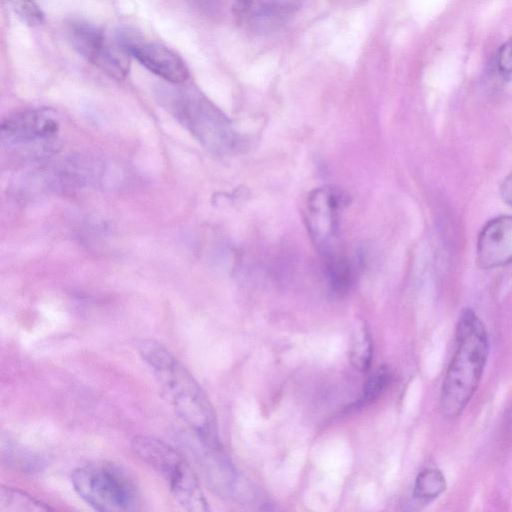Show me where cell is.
Returning <instances> with one entry per match:
<instances>
[{
    "mask_svg": "<svg viewBox=\"0 0 512 512\" xmlns=\"http://www.w3.org/2000/svg\"><path fill=\"white\" fill-rule=\"evenodd\" d=\"M181 85L161 87V104L209 151H232L238 140L229 119L199 91Z\"/></svg>",
    "mask_w": 512,
    "mask_h": 512,
    "instance_id": "3957f363",
    "label": "cell"
},
{
    "mask_svg": "<svg viewBox=\"0 0 512 512\" xmlns=\"http://www.w3.org/2000/svg\"><path fill=\"white\" fill-rule=\"evenodd\" d=\"M372 350V341L365 324H356L350 344V359L356 369L362 371L368 369Z\"/></svg>",
    "mask_w": 512,
    "mask_h": 512,
    "instance_id": "4fadbf2b",
    "label": "cell"
},
{
    "mask_svg": "<svg viewBox=\"0 0 512 512\" xmlns=\"http://www.w3.org/2000/svg\"><path fill=\"white\" fill-rule=\"evenodd\" d=\"M477 257L482 268L512 262V216L497 217L483 227L478 238Z\"/></svg>",
    "mask_w": 512,
    "mask_h": 512,
    "instance_id": "30bf717a",
    "label": "cell"
},
{
    "mask_svg": "<svg viewBox=\"0 0 512 512\" xmlns=\"http://www.w3.org/2000/svg\"><path fill=\"white\" fill-rule=\"evenodd\" d=\"M133 452L167 483L177 502L187 511H207L208 505L198 478L187 460L169 444L150 437L132 440Z\"/></svg>",
    "mask_w": 512,
    "mask_h": 512,
    "instance_id": "277c9868",
    "label": "cell"
},
{
    "mask_svg": "<svg viewBox=\"0 0 512 512\" xmlns=\"http://www.w3.org/2000/svg\"><path fill=\"white\" fill-rule=\"evenodd\" d=\"M52 510L45 503L11 487L0 488V512H34Z\"/></svg>",
    "mask_w": 512,
    "mask_h": 512,
    "instance_id": "8fae6325",
    "label": "cell"
},
{
    "mask_svg": "<svg viewBox=\"0 0 512 512\" xmlns=\"http://www.w3.org/2000/svg\"><path fill=\"white\" fill-rule=\"evenodd\" d=\"M343 204L345 196L333 187L318 188L308 198L307 227L324 263L345 257L338 228V213Z\"/></svg>",
    "mask_w": 512,
    "mask_h": 512,
    "instance_id": "52a82bcc",
    "label": "cell"
},
{
    "mask_svg": "<svg viewBox=\"0 0 512 512\" xmlns=\"http://www.w3.org/2000/svg\"><path fill=\"white\" fill-rule=\"evenodd\" d=\"M71 482L78 496L97 511L136 509V486L130 476L115 464L95 463L79 467L73 471Z\"/></svg>",
    "mask_w": 512,
    "mask_h": 512,
    "instance_id": "5b68a950",
    "label": "cell"
},
{
    "mask_svg": "<svg viewBox=\"0 0 512 512\" xmlns=\"http://www.w3.org/2000/svg\"><path fill=\"white\" fill-rule=\"evenodd\" d=\"M130 51L143 67L170 84H184L189 79L184 60L162 44L133 42Z\"/></svg>",
    "mask_w": 512,
    "mask_h": 512,
    "instance_id": "9c48e42d",
    "label": "cell"
},
{
    "mask_svg": "<svg viewBox=\"0 0 512 512\" xmlns=\"http://www.w3.org/2000/svg\"><path fill=\"white\" fill-rule=\"evenodd\" d=\"M456 349L440 392V410L446 419L461 415L477 391L489 355V335L485 324L469 308L456 325Z\"/></svg>",
    "mask_w": 512,
    "mask_h": 512,
    "instance_id": "7a4b0ae2",
    "label": "cell"
},
{
    "mask_svg": "<svg viewBox=\"0 0 512 512\" xmlns=\"http://www.w3.org/2000/svg\"><path fill=\"white\" fill-rule=\"evenodd\" d=\"M164 399L206 448H220L210 401L187 368L162 344L151 339L138 344Z\"/></svg>",
    "mask_w": 512,
    "mask_h": 512,
    "instance_id": "6da1fadb",
    "label": "cell"
},
{
    "mask_svg": "<svg viewBox=\"0 0 512 512\" xmlns=\"http://www.w3.org/2000/svg\"><path fill=\"white\" fill-rule=\"evenodd\" d=\"M443 473L435 468L421 471L415 481L414 496L420 501L429 502L439 497L446 489Z\"/></svg>",
    "mask_w": 512,
    "mask_h": 512,
    "instance_id": "7c38bea8",
    "label": "cell"
},
{
    "mask_svg": "<svg viewBox=\"0 0 512 512\" xmlns=\"http://www.w3.org/2000/svg\"><path fill=\"white\" fill-rule=\"evenodd\" d=\"M3 1L23 24L35 27L44 22V13L34 0Z\"/></svg>",
    "mask_w": 512,
    "mask_h": 512,
    "instance_id": "5bb4252c",
    "label": "cell"
},
{
    "mask_svg": "<svg viewBox=\"0 0 512 512\" xmlns=\"http://www.w3.org/2000/svg\"><path fill=\"white\" fill-rule=\"evenodd\" d=\"M501 192L504 201L512 206V172L505 178Z\"/></svg>",
    "mask_w": 512,
    "mask_h": 512,
    "instance_id": "e0dca14e",
    "label": "cell"
},
{
    "mask_svg": "<svg viewBox=\"0 0 512 512\" xmlns=\"http://www.w3.org/2000/svg\"><path fill=\"white\" fill-rule=\"evenodd\" d=\"M392 379L387 367H379L366 381L360 404L367 405L375 401L388 387Z\"/></svg>",
    "mask_w": 512,
    "mask_h": 512,
    "instance_id": "9a60e30c",
    "label": "cell"
},
{
    "mask_svg": "<svg viewBox=\"0 0 512 512\" xmlns=\"http://www.w3.org/2000/svg\"><path fill=\"white\" fill-rule=\"evenodd\" d=\"M66 36L79 55L110 77L122 80L129 73L133 41L126 36H110L82 20L71 21L66 27Z\"/></svg>",
    "mask_w": 512,
    "mask_h": 512,
    "instance_id": "8992f818",
    "label": "cell"
},
{
    "mask_svg": "<svg viewBox=\"0 0 512 512\" xmlns=\"http://www.w3.org/2000/svg\"><path fill=\"white\" fill-rule=\"evenodd\" d=\"M496 65L503 74L512 73V40L500 47L496 55Z\"/></svg>",
    "mask_w": 512,
    "mask_h": 512,
    "instance_id": "2e32d148",
    "label": "cell"
},
{
    "mask_svg": "<svg viewBox=\"0 0 512 512\" xmlns=\"http://www.w3.org/2000/svg\"><path fill=\"white\" fill-rule=\"evenodd\" d=\"M59 128V120L53 110L29 109L6 117L0 126V138L7 147L44 148L56 139Z\"/></svg>",
    "mask_w": 512,
    "mask_h": 512,
    "instance_id": "ba28073f",
    "label": "cell"
}]
</instances>
